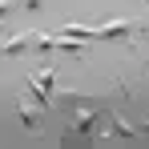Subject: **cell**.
Returning <instances> with one entry per match:
<instances>
[{
  "instance_id": "1",
  "label": "cell",
  "mask_w": 149,
  "mask_h": 149,
  "mask_svg": "<svg viewBox=\"0 0 149 149\" xmlns=\"http://www.w3.org/2000/svg\"><path fill=\"white\" fill-rule=\"evenodd\" d=\"M69 109H73V117H69V129L73 133H93V121H97V113H105V101H89V97H61Z\"/></svg>"
},
{
  "instance_id": "2",
  "label": "cell",
  "mask_w": 149,
  "mask_h": 149,
  "mask_svg": "<svg viewBox=\"0 0 149 149\" xmlns=\"http://www.w3.org/2000/svg\"><path fill=\"white\" fill-rule=\"evenodd\" d=\"M97 32V40H125V36H133V32H141V24H133V20H105Z\"/></svg>"
},
{
  "instance_id": "3",
  "label": "cell",
  "mask_w": 149,
  "mask_h": 149,
  "mask_svg": "<svg viewBox=\"0 0 149 149\" xmlns=\"http://www.w3.org/2000/svg\"><path fill=\"white\" fill-rule=\"evenodd\" d=\"M28 45H32V40H28V32H16V36H8V40L0 45V61H4V56H16V52H24Z\"/></svg>"
},
{
  "instance_id": "4",
  "label": "cell",
  "mask_w": 149,
  "mask_h": 149,
  "mask_svg": "<svg viewBox=\"0 0 149 149\" xmlns=\"http://www.w3.org/2000/svg\"><path fill=\"white\" fill-rule=\"evenodd\" d=\"M20 121H24L28 129H36V125H40V117H36V109H32V105H24V101H20Z\"/></svg>"
},
{
  "instance_id": "5",
  "label": "cell",
  "mask_w": 149,
  "mask_h": 149,
  "mask_svg": "<svg viewBox=\"0 0 149 149\" xmlns=\"http://www.w3.org/2000/svg\"><path fill=\"white\" fill-rule=\"evenodd\" d=\"M16 4H20V0H0V20H4V16H8V12H12Z\"/></svg>"
},
{
  "instance_id": "6",
  "label": "cell",
  "mask_w": 149,
  "mask_h": 149,
  "mask_svg": "<svg viewBox=\"0 0 149 149\" xmlns=\"http://www.w3.org/2000/svg\"><path fill=\"white\" fill-rule=\"evenodd\" d=\"M20 4H24L28 12H36V8H45V0H20Z\"/></svg>"
}]
</instances>
